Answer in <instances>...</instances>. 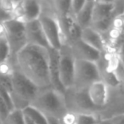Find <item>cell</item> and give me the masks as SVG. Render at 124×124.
<instances>
[{
  "mask_svg": "<svg viewBox=\"0 0 124 124\" xmlns=\"http://www.w3.org/2000/svg\"><path fill=\"white\" fill-rule=\"evenodd\" d=\"M101 120H108L118 115H124V85L110 88L106 106L99 112Z\"/></svg>",
  "mask_w": 124,
  "mask_h": 124,
  "instance_id": "10",
  "label": "cell"
},
{
  "mask_svg": "<svg viewBox=\"0 0 124 124\" xmlns=\"http://www.w3.org/2000/svg\"><path fill=\"white\" fill-rule=\"evenodd\" d=\"M70 46L76 60H85L97 63L101 57L102 53L90 47L80 39L70 43Z\"/></svg>",
  "mask_w": 124,
  "mask_h": 124,
  "instance_id": "13",
  "label": "cell"
},
{
  "mask_svg": "<svg viewBox=\"0 0 124 124\" xmlns=\"http://www.w3.org/2000/svg\"><path fill=\"white\" fill-rule=\"evenodd\" d=\"M10 48L5 34L0 35V65L9 61Z\"/></svg>",
  "mask_w": 124,
  "mask_h": 124,
  "instance_id": "20",
  "label": "cell"
},
{
  "mask_svg": "<svg viewBox=\"0 0 124 124\" xmlns=\"http://www.w3.org/2000/svg\"><path fill=\"white\" fill-rule=\"evenodd\" d=\"M48 118V124H60V120L54 117H47Z\"/></svg>",
  "mask_w": 124,
  "mask_h": 124,
  "instance_id": "26",
  "label": "cell"
},
{
  "mask_svg": "<svg viewBox=\"0 0 124 124\" xmlns=\"http://www.w3.org/2000/svg\"><path fill=\"white\" fill-rule=\"evenodd\" d=\"M25 121H26V124H35L32 121L30 120V119L26 116H25Z\"/></svg>",
  "mask_w": 124,
  "mask_h": 124,
  "instance_id": "27",
  "label": "cell"
},
{
  "mask_svg": "<svg viewBox=\"0 0 124 124\" xmlns=\"http://www.w3.org/2000/svg\"><path fill=\"white\" fill-rule=\"evenodd\" d=\"M85 2L86 1H84V0H73V1H71V11L74 18L83 8Z\"/></svg>",
  "mask_w": 124,
  "mask_h": 124,
  "instance_id": "23",
  "label": "cell"
},
{
  "mask_svg": "<svg viewBox=\"0 0 124 124\" xmlns=\"http://www.w3.org/2000/svg\"><path fill=\"white\" fill-rule=\"evenodd\" d=\"M117 56H118L120 61L124 65V40L122 41V43H121V45L119 46V48H117Z\"/></svg>",
  "mask_w": 124,
  "mask_h": 124,
  "instance_id": "24",
  "label": "cell"
},
{
  "mask_svg": "<svg viewBox=\"0 0 124 124\" xmlns=\"http://www.w3.org/2000/svg\"><path fill=\"white\" fill-rule=\"evenodd\" d=\"M22 111L25 116L28 117L35 124H48V118L46 116L39 110L33 107L32 105H29V106L26 107Z\"/></svg>",
  "mask_w": 124,
  "mask_h": 124,
  "instance_id": "18",
  "label": "cell"
},
{
  "mask_svg": "<svg viewBox=\"0 0 124 124\" xmlns=\"http://www.w3.org/2000/svg\"><path fill=\"white\" fill-rule=\"evenodd\" d=\"M49 53V75L51 87L61 93H65L64 87L62 86L60 79V70H59V50L48 48Z\"/></svg>",
  "mask_w": 124,
  "mask_h": 124,
  "instance_id": "16",
  "label": "cell"
},
{
  "mask_svg": "<svg viewBox=\"0 0 124 124\" xmlns=\"http://www.w3.org/2000/svg\"><path fill=\"white\" fill-rule=\"evenodd\" d=\"M4 28L10 48L9 61L15 66L17 54L27 44L25 24L15 19H9L4 22Z\"/></svg>",
  "mask_w": 124,
  "mask_h": 124,
  "instance_id": "5",
  "label": "cell"
},
{
  "mask_svg": "<svg viewBox=\"0 0 124 124\" xmlns=\"http://www.w3.org/2000/svg\"><path fill=\"white\" fill-rule=\"evenodd\" d=\"M15 67L39 89L52 88L48 48L27 43L16 55Z\"/></svg>",
  "mask_w": 124,
  "mask_h": 124,
  "instance_id": "1",
  "label": "cell"
},
{
  "mask_svg": "<svg viewBox=\"0 0 124 124\" xmlns=\"http://www.w3.org/2000/svg\"><path fill=\"white\" fill-rule=\"evenodd\" d=\"M47 117L60 119L69 112L65 93L53 88L39 89L31 105Z\"/></svg>",
  "mask_w": 124,
  "mask_h": 124,
  "instance_id": "2",
  "label": "cell"
},
{
  "mask_svg": "<svg viewBox=\"0 0 124 124\" xmlns=\"http://www.w3.org/2000/svg\"><path fill=\"white\" fill-rule=\"evenodd\" d=\"M27 43L49 48L39 19L25 24Z\"/></svg>",
  "mask_w": 124,
  "mask_h": 124,
  "instance_id": "14",
  "label": "cell"
},
{
  "mask_svg": "<svg viewBox=\"0 0 124 124\" xmlns=\"http://www.w3.org/2000/svg\"><path fill=\"white\" fill-rule=\"evenodd\" d=\"M39 21L49 48L59 50L62 45L66 43L55 12L48 11V9H44L43 8Z\"/></svg>",
  "mask_w": 124,
  "mask_h": 124,
  "instance_id": "4",
  "label": "cell"
},
{
  "mask_svg": "<svg viewBox=\"0 0 124 124\" xmlns=\"http://www.w3.org/2000/svg\"><path fill=\"white\" fill-rule=\"evenodd\" d=\"M117 3L109 1H94L91 26L103 34L112 26L117 16Z\"/></svg>",
  "mask_w": 124,
  "mask_h": 124,
  "instance_id": "6",
  "label": "cell"
},
{
  "mask_svg": "<svg viewBox=\"0 0 124 124\" xmlns=\"http://www.w3.org/2000/svg\"><path fill=\"white\" fill-rule=\"evenodd\" d=\"M93 6H94V1H86L83 8L75 16V21L81 29L91 26Z\"/></svg>",
  "mask_w": 124,
  "mask_h": 124,
  "instance_id": "17",
  "label": "cell"
},
{
  "mask_svg": "<svg viewBox=\"0 0 124 124\" xmlns=\"http://www.w3.org/2000/svg\"><path fill=\"white\" fill-rule=\"evenodd\" d=\"M87 93L91 103L100 111L106 106L109 100L110 88L103 81L100 80L92 83L87 89Z\"/></svg>",
  "mask_w": 124,
  "mask_h": 124,
  "instance_id": "12",
  "label": "cell"
},
{
  "mask_svg": "<svg viewBox=\"0 0 124 124\" xmlns=\"http://www.w3.org/2000/svg\"><path fill=\"white\" fill-rule=\"evenodd\" d=\"M80 40L84 42L90 47L98 50L100 53H104L106 50V45L104 41L101 33L93 28L92 26L82 29L80 34Z\"/></svg>",
  "mask_w": 124,
  "mask_h": 124,
  "instance_id": "15",
  "label": "cell"
},
{
  "mask_svg": "<svg viewBox=\"0 0 124 124\" xmlns=\"http://www.w3.org/2000/svg\"><path fill=\"white\" fill-rule=\"evenodd\" d=\"M101 77L97 63L85 60H76L73 87L75 90H85L97 81H100Z\"/></svg>",
  "mask_w": 124,
  "mask_h": 124,
  "instance_id": "7",
  "label": "cell"
},
{
  "mask_svg": "<svg viewBox=\"0 0 124 124\" xmlns=\"http://www.w3.org/2000/svg\"><path fill=\"white\" fill-rule=\"evenodd\" d=\"M76 59L71 51L70 44L65 43L59 49V70L60 79L65 90L73 87Z\"/></svg>",
  "mask_w": 124,
  "mask_h": 124,
  "instance_id": "8",
  "label": "cell"
},
{
  "mask_svg": "<svg viewBox=\"0 0 124 124\" xmlns=\"http://www.w3.org/2000/svg\"><path fill=\"white\" fill-rule=\"evenodd\" d=\"M68 110L73 113H99L100 110L91 103L87 89L66 90L65 93Z\"/></svg>",
  "mask_w": 124,
  "mask_h": 124,
  "instance_id": "9",
  "label": "cell"
},
{
  "mask_svg": "<svg viewBox=\"0 0 124 124\" xmlns=\"http://www.w3.org/2000/svg\"><path fill=\"white\" fill-rule=\"evenodd\" d=\"M11 82L10 97L14 109L23 110L31 105L39 88L16 67L11 74Z\"/></svg>",
  "mask_w": 124,
  "mask_h": 124,
  "instance_id": "3",
  "label": "cell"
},
{
  "mask_svg": "<svg viewBox=\"0 0 124 124\" xmlns=\"http://www.w3.org/2000/svg\"><path fill=\"white\" fill-rule=\"evenodd\" d=\"M43 11L41 2L35 0L18 1L16 8L12 15V19L26 24L38 20Z\"/></svg>",
  "mask_w": 124,
  "mask_h": 124,
  "instance_id": "11",
  "label": "cell"
},
{
  "mask_svg": "<svg viewBox=\"0 0 124 124\" xmlns=\"http://www.w3.org/2000/svg\"><path fill=\"white\" fill-rule=\"evenodd\" d=\"M3 124H26L23 111L20 110H12Z\"/></svg>",
  "mask_w": 124,
  "mask_h": 124,
  "instance_id": "21",
  "label": "cell"
},
{
  "mask_svg": "<svg viewBox=\"0 0 124 124\" xmlns=\"http://www.w3.org/2000/svg\"><path fill=\"white\" fill-rule=\"evenodd\" d=\"M11 111L12 110L9 109L5 101L0 97V124H3Z\"/></svg>",
  "mask_w": 124,
  "mask_h": 124,
  "instance_id": "22",
  "label": "cell"
},
{
  "mask_svg": "<svg viewBox=\"0 0 124 124\" xmlns=\"http://www.w3.org/2000/svg\"><path fill=\"white\" fill-rule=\"evenodd\" d=\"M112 124H124V115H118L108 119Z\"/></svg>",
  "mask_w": 124,
  "mask_h": 124,
  "instance_id": "25",
  "label": "cell"
},
{
  "mask_svg": "<svg viewBox=\"0 0 124 124\" xmlns=\"http://www.w3.org/2000/svg\"><path fill=\"white\" fill-rule=\"evenodd\" d=\"M101 122L99 113H75L74 124H100Z\"/></svg>",
  "mask_w": 124,
  "mask_h": 124,
  "instance_id": "19",
  "label": "cell"
}]
</instances>
